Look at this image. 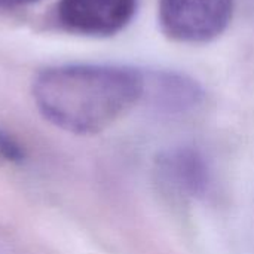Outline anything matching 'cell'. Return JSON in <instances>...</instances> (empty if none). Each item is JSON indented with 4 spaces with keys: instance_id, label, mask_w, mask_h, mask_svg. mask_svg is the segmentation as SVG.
Returning <instances> with one entry per match:
<instances>
[{
    "instance_id": "6",
    "label": "cell",
    "mask_w": 254,
    "mask_h": 254,
    "mask_svg": "<svg viewBox=\"0 0 254 254\" xmlns=\"http://www.w3.org/2000/svg\"><path fill=\"white\" fill-rule=\"evenodd\" d=\"M37 0H0V9H15L21 6L31 4Z\"/></svg>"
},
{
    "instance_id": "3",
    "label": "cell",
    "mask_w": 254,
    "mask_h": 254,
    "mask_svg": "<svg viewBox=\"0 0 254 254\" xmlns=\"http://www.w3.org/2000/svg\"><path fill=\"white\" fill-rule=\"evenodd\" d=\"M137 0H60L57 15L61 25L74 34L110 37L132 21Z\"/></svg>"
},
{
    "instance_id": "2",
    "label": "cell",
    "mask_w": 254,
    "mask_h": 254,
    "mask_svg": "<svg viewBox=\"0 0 254 254\" xmlns=\"http://www.w3.org/2000/svg\"><path fill=\"white\" fill-rule=\"evenodd\" d=\"M234 0H158V24L176 43L205 45L231 25Z\"/></svg>"
},
{
    "instance_id": "1",
    "label": "cell",
    "mask_w": 254,
    "mask_h": 254,
    "mask_svg": "<svg viewBox=\"0 0 254 254\" xmlns=\"http://www.w3.org/2000/svg\"><path fill=\"white\" fill-rule=\"evenodd\" d=\"M146 92L144 74L110 64H64L40 71L31 88L42 116L77 135L103 132L122 119Z\"/></svg>"
},
{
    "instance_id": "5",
    "label": "cell",
    "mask_w": 254,
    "mask_h": 254,
    "mask_svg": "<svg viewBox=\"0 0 254 254\" xmlns=\"http://www.w3.org/2000/svg\"><path fill=\"white\" fill-rule=\"evenodd\" d=\"M25 159V149L7 131L0 128V164H22Z\"/></svg>"
},
{
    "instance_id": "4",
    "label": "cell",
    "mask_w": 254,
    "mask_h": 254,
    "mask_svg": "<svg viewBox=\"0 0 254 254\" xmlns=\"http://www.w3.org/2000/svg\"><path fill=\"white\" fill-rule=\"evenodd\" d=\"M155 177L161 190L174 199L202 198L210 188L211 173L204 155L193 147H173L155 159Z\"/></svg>"
}]
</instances>
